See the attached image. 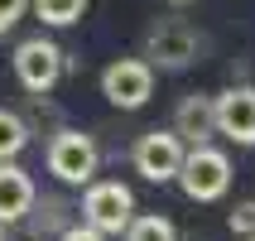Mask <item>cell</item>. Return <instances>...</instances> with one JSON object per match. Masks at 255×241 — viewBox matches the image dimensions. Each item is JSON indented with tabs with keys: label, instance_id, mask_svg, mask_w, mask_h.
Masks as SVG:
<instances>
[{
	"label": "cell",
	"instance_id": "obj_19",
	"mask_svg": "<svg viewBox=\"0 0 255 241\" xmlns=\"http://www.w3.org/2000/svg\"><path fill=\"white\" fill-rule=\"evenodd\" d=\"M251 241H255V237H251Z\"/></svg>",
	"mask_w": 255,
	"mask_h": 241
},
{
	"label": "cell",
	"instance_id": "obj_3",
	"mask_svg": "<svg viewBox=\"0 0 255 241\" xmlns=\"http://www.w3.org/2000/svg\"><path fill=\"white\" fill-rule=\"evenodd\" d=\"M135 217V193L121 179H92L82 193V222L101 237H121Z\"/></svg>",
	"mask_w": 255,
	"mask_h": 241
},
{
	"label": "cell",
	"instance_id": "obj_2",
	"mask_svg": "<svg viewBox=\"0 0 255 241\" xmlns=\"http://www.w3.org/2000/svg\"><path fill=\"white\" fill-rule=\"evenodd\" d=\"M202 53V34L188 19H159L149 34H144V63L149 68H164V72H183L193 68Z\"/></svg>",
	"mask_w": 255,
	"mask_h": 241
},
{
	"label": "cell",
	"instance_id": "obj_16",
	"mask_svg": "<svg viewBox=\"0 0 255 241\" xmlns=\"http://www.w3.org/2000/svg\"><path fill=\"white\" fill-rule=\"evenodd\" d=\"M58 241H106V237H101V232H92L87 222H77V227H68L63 237H58Z\"/></svg>",
	"mask_w": 255,
	"mask_h": 241
},
{
	"label": "cell",
	"instance_id": "obj_15",
	"mask_svg": "<svg viewBox=\"0 0 255 241\" xmlns=\"http://www.w3.org/2000/svg\"><path fill=\"white\" fill-rule=\"evenodd\" d=\"M24 10H29V0H0V39L19 24V14H24Z\"/></svg>",
	"mask_w": 255,
	"mask_h": 241
},
{
	"label": "cell",
	"instance_id": "obj_17",
	"mask_svg": "<svg viewBox=\"0 0 255 241\" xmlns=\"http://www.w3.org/2000/svg\"><path fill=\"white\" fill-rule=\"evenodd\" d=\"M173 5H188V0H173Z\"/></svg>",
	"mask_w": 255,
	"mask_h": 241
},
{
	"label": "cell",
	"instance_id": "obj_6",
	"mask_svg": "<svg viewBox=\"0 0 255 241\" xmlns=\"http://www.w3.org/2000/svg\"><path fill=\"white\" fill-rule=\"evenodd\" d=\"M101 97L121 111H140L154 97V68L144 58H111L101 72Z\"/></svg>",
	"mask_w": 255,
	"mask_h": 241
},
{
	"label": "cell",
	"instance_id": "obj_5",
	"mask_svg": "<svg viewBox=\"0 0 255 241\" xmlns=\"http://www.w3.org/2000/svg\"><path fill=\"white\" fill-rule=\"evenodd\" d=\"M63 68H68V53L43 34H34V39H24L14 48V77H19V87L29 97H48L58 87V77H63Z\"/></svg>",
	"mask_w": 255,
	"mask_h": 241
},
{
	"label": "cell",
	"instance_id": "obj_8",
	"mask_svg": "<svg viewBox=\"0 0 255 241\" xmlns=\"http://www.w3.org/2000/svg\"><path fill=\"white\" fill-rule=\"evenodd\" d=\"M212 121L217 135H227L231 145H255V87L251 82H231L222 97H212Z\"/></svg>",
	"mask_w": 255,
	"mask_h": 241
},
{
	"label": "cell",
	"instance_id": "obj_4",
	"mask_svg": "<svg viewBox=\"0 0 255 241\" xmlns=\"http://www.w3.org/2000/svg\"><path fill=\"white\" fill-rule=\"evenodd\" d=\"M97 164H101V150L92 135L82 130H58L53 140H48V174H53L58 184H72V188H87L97 179Z\"/></svg>",
	"mask_w": 255,
	"mask_h": 241
},
{
	"label": "cell",
	"instance_id": "obj_11",
	"mask_svg": "<svg viewBox=\"0 0 255 241\" xmlns=\"http://www.w3.org/2000/svg\"><path fill=\"white\" fill-rule=\"evenodd\" d=\"M29 121L19 111H10V106H0V164H14V159L24 155V145H29Z\"/></svg>",
	"mask_w": 255,
	"mask_h": 241
},
{
	"label": "cell",
	"instance_id": "obj_10",
	"mask_svg": "<svg viewBox=\"0 0 255 241\" xmlns=\"http://www.w3.org/2000/svg\"><path fill=\"white\" fill-rule=\"evenodd\" d=\"M34 203H39L34 179H29L19 164H0V227H10V222L29 217V213H34Z\"/></svg>",
	"mask_w": 255,
	"mask_h": 241
},
{
	"label": "cell",
	"instance_id": "obj_13",
	"mask_svg": "<svg viewBox=\"0 0 255 241\" xmlns=\"http://www.w3.org/2000/svg\"><path fill=\"white\" fill-rule=\"evenodd\" d=\"M29 10L39 14L43 24L68 29V24H77V19L87 14V0H29Z\"/></svg>",
	"mask_w": 255,
	"mask_h": 241
},
{
	"label": "cell",
	"instance_id": "obj_7",
	"mask_svg": "<svg viewBox=\"0 0 255 241\" xmlns=\"http://www.w3.org/2000/svg\"><path fill=\"white\" fill-rule=\"evenodd\" d=\"M183 150L188 145L178 140L173 130H144L140 140H135V150H130V159H135V174H140V179H149V184H173V174L183 164Z\"/></svg>",
	"mask_w": 255,
	"mask_h": 241
},
{
	"label": "cell",
	"instance_id": "obj_18",
	"mask_svg": "<svg viewBox=\"0 0 255 241\" xmlns=\"http://www.w3.org/2000/svg\"><path fill=\"white\" fill-rule=\"evenodd\" d=\"M0 241H5V227H0Z\"/></svg>",
	"mask_w": 255,
	"mask_h": 241
},
{
	"label": "cell",
	"instance_id": "obj_9",
	"mask_svg": "<svg viewBox=\"0 0 255 241\" xmlns=\"http://www.w3.org/2000/svg\"><path fill=\"white\" fill-rule=\"evenodd\" d=\"M173 135L183 145H207L217 135V121H212V97H202V92H188L178 106H173Z\"/></svg>",
	"mask_w": 255,
	"mask_h": 241
},
{
	"label": "cell",
	"instance_id": "obj_12",
	"mask_svg": "<svg viewBox=\"0 0 255 241\" xmlns=\"http://www.w3.org/2000/svg\"><path fill=\"white\" fill-rule=\"evenodd\" d=\"M121 237L126 241H178V227H173L169 217H159V213H135Z\"/></svg>",
	"mask_w": 255,
	"mask_h": 241
},
{
	"label": "cell",
	"instance_id": "obj_1",
	"mask_svg": "<svg viewBox=\"0 0 255 241\" xmlns=\"http://www.w3.org/2000/svg\"><path fill=\"white\" fill-rule=\"evenodd\" d=\"M173 184L193 203H217V198H227V188H231V159L217 145H193V150H183V164L173 174Z\"/></svg>",
	"mask_w": 255,
	"mask_h": 241
},
{
	"label": "cell",
	"instance_id": "obj_14",
	"mask_svg": "<svg viewBox=\"0 0 255 241\" xmlns=\"http://www.w3.org/2000/svg\"><path fill=\"white\" fill-rule=\"evenodd\" d=\"M231 232H236V237H246L251 241L255 237V198H246V203H236V208H231Z\"/></svg>",
	"mask_w": 255,
	"mask_h": 241
}]
</instances>
